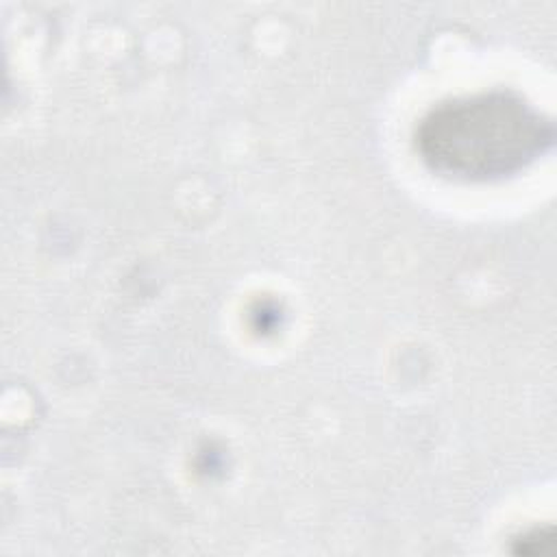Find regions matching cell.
Masks as SVG:
<instances>
[{
  "label": "cell",
  "instance_id": "cell-1",
  "mask_svg": "<svg viewBox=\"0 0 557 557\" xmlns=\"http://www.w3.org/2000/svg\"><path fill=\"white\" fill-rule=\"evenodd\" d=\"M553 141V120L522 94L503 87L444 98L413 128L420 161L459 183L513 176L544 157Z\"/></svg>",
  "mask_w": 557,
  "mask_h": 557
},
{
  "label": "cell",
  "instance_id": "cell-2",
  "mask_svg": "<svg viewBox=\"0 0 557 557\" xmlns=\"http://www.w3.org/2000/svg\"><path fill=\"white\" fill-rule=\"evenodd\" d=\"M518 553H544L542 544H553V527H535L520 535Z\"/></svg>",
  "mask_w": 557,
  "mask_h": 557
}]
</instances>
